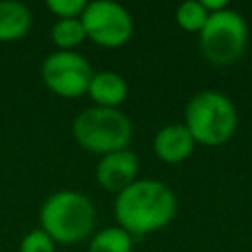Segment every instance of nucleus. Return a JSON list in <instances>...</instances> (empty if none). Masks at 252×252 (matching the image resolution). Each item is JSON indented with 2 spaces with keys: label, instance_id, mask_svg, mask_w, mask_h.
<instances>
[{
  "label": "nucleus",
  "instance_id": "1",
  "mask_svg": "<svg viewBox=\"0 0 252 252\" xmlns=\"http://www.w3.org/2000/svg\"><path fill=\"white\" fill-rule=\"evenodd\" d=\"M177 213L173 189L158 179H136L114 199V217L132 238L165 228Z\"/></svg>",
  "mask_w": 252,
  "mask_h": 252
},
{
  "label": "nucleus",
  "instance_id": "2",
  "mask_svg": "<svg viewBox=\"0 0 252 252\" xmlns=\"http://www.w3.org/2000/svg\"><path fill=\"white\" fill-rule=\"evenodd\" d=\"M96 209L93 201L79 191L59 189L51 193L39 209V228L55 244H75L93 234Z\"/></svg>",
  "mask_w": 252,
  "mask_h": 252
},
{
  "label": "nucleus",
  "instance_id": "3",
  "mask_svg": "<svg viewBox=\"0 0 252 252\" xmlns=\"http://www.w3.org/2000/svg\"><path fill=\"white\" fill-rule=\"evenodd\" d=\"M185 128L195 144L217 148L226 144L238 126L234 102L220 91H199L185 104Z\"/></svg>",
  "mask_w": 252,
  "mask_h": 252
},
{
  "label": "nucleus",
  "instance_id": "4",
  "mask_svg": "<svg viewBox=\"0 0 252 252\" xmlns=\"http://www.w3.org/2000/svg\"><path fill=\"white\" fill-rule=\"evenodd\" d=\"M71 132L81 148L98 156H106L128 148L134 126L128 114L120 108H104L93 104L73 118Z\"/></svg>",
  "mask_w": 252,
  "mask_h": 252
},
{
  "label": "nucleus",
  "instance_id": "5",
  "mask_svg": "<svg viewBox=\"0 0 252 252\" xmlns=\"http://www.w3.org/2000/svg\"><path fill=\"white\" fill-rule=\"evenodd\" d=\"M248 41V26L240 12L226 8L211 14L205 28L199 32V45L205 59L217 67L236 63Z\"/></svg>",
  "mask_w": 252,
  "mask_h": 252
},
{
  "label": "nucleus",
  "instance_id": "6",
  "mask_svg": "<svg viewBox=\"0 0 252 252\" xmlns=\"http://www.w3.org/2000/svg\"><path fill=\"white\" fill-rule=\"evenodd\" d=\"M81 24L85 28L87 39L110 49L128 43L134 33V20L130 12L114 0L87 2Z\"/></svg>",
  "mask_w": 252,
  "mask_h": 252
},
{
  "label": "nucleus",
  "instance_id": "7",
  "mask_svg": "<svg viewBox=\"0 0 252 252\" xmlns=\"http://www.w3.org/2000/svg\"><path fill=\"white\" fill-rule=\"evenodd\" d=\"M41 81L57 96L77 98L87 94L94 75L87 57L79 51H53L41 61Z\"/></svg>",
  "mask_w": 252,
  "mask_h": 252
},
{
  "label": "nucleus",
  "instance_id": "8",
  "mask_svg": "<svg viewBox=\"0 0 252 252\" xmlns=\"http://www.w3.org/2000/svg\"><path fill=\"white\" fill-rule=\"evenodd\" d=\"M138 171H140V159L130 148H126L100 156L94 169V177L104 191L118 195L138 179Z\"/></svg>",
  "mask_w": 252,
  "mask_h": 252
},
{
  "label": "nucleus",
  "instance_id": "9",
  "mask_svg": "<svg viewBox=\"0 0 252 252\" xmlns=\"http://www.w3.org/2000/svg\"><path fill=\"white\" fill-rule=\"evenodd\" d=\"M195 140L185 124H165L154 136V152L163 163H183L195 152Z\"/></svg>",
  "mask_w": 252,
  "mask_h": 252
},
{
  "label": "nucleus",
  "instance_id": "10",
  "mask_svg": "<svg viewBox=\"0 0 252 252\" xmlns=\"http://www.w3.org/2000/svg\"><path fill=\"white\" fill-rule=\"evenodd\" d=\"M87 94L91 96L94 106L118 108L128 96V83L120 73L98 71L93 75Z\"/></svg>",
  "mask_w": 252,
  "mask_h": 252
},
{
  "label": "nucleus",
  "instance_id": "11",
  "mask_svg": "<svg viewBox=\"0 0 252 252\" xmlns=\"http://www.w3.org/2000/svg\"><path fill=\"white\" fill-rule=\"evenodd\" d=\"M32 10L18 0H0V41H16L32 30Z\"/></svg>",
  "mask_w": 252,
  "mask_h": 252
},
{
  "label": "nucleus",
  "instance_id": "12",
  "mask_svg": "<svg viewBox=\"0 0 252 252\" xmlns=\"http://www.w3.org/2000/svg\"><path fill=\"white\" fill-rule=\"evenodd\" d=\"M132 248L134 238L118 224L94 232L89 240V252H132Z\"/></svg>",
  "mask_w": 252,
  "mask_h": 252
},
{
  "label": "nucleus",
  "instance_id": "13",
  "mask_svg": "<svg viewBox=\"0 0 252 252\" xmlns=\"http://www.w3.org/2000/svg\"><path fill=\"white\" fill-rule=\"evenodd\" d=\"M85 39L87 33L81 24V18L57 20L51 28V41L57 51H75V47H79Z\"/></svg>",
  "mask_w": 252,
  "mask_h": 252
},
{
  "label": "nucleus",
  "instance_id": "14",
  "mask_svg": "<svg viewBox=\"0 0 252 252\" xmlns=\"http://www.w3.org/2000/svg\"><path fill=\"white\" fill-rule=\"evenodd\" d=\"M209 16L211 14L203 8L201 0H187V2L179 4L177 10H175V22H177V26L181 30L193 32V33H199L205 28Z\"/></svg>",
  "mask_w": 252,
  "mask_h": 252
},
{
  "label": "nucleus",
  "instance_id": "15",
  "mask_svg": "<svg viewBox=\"0 0 252 252\" xmlns=\"http://www.w3.org/2000/svg\"><path fill=\"white\" fill-rule=\"evenodd\" d=\"M20 252H55V242L45 230L33 228L20 240Z\"/></svg>",
  "mask_w": 252,
  "mask_h": 252
},
{
  "label": "nucleus",
  "instance_id": "16",
  "mask_svg": "<svg viewBox=\"0 0 252 252\" xmlns=\"http://www.w3.org/2000/svg\"><path fill=\"white\" fill-rule=\"evenodd\" d=\"M87 2L85 0H47L45 8L57 18V20H69V18H81Z\"/></svg>",
  "mask_w": 252,
  "mask_h": 252
},
{
  "label": "nucleus",
  "instance_id": "17",
  "mask_svg": "<svg viewBox=\"0 0 252 252\" xmlns=\"http://www.w3.org/2000/svg\"><path fill=\"white\" fill-rule=\"evenodd\" d=\"M201 4H203V8H205L209 14H217V12L228 8V4H226L224 0H201Z\"/></svg>",
  "mask_w": 252,
  "mask_h": 252
}]
</instances>
